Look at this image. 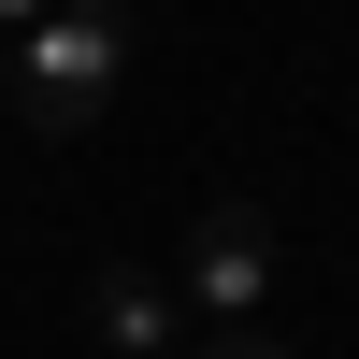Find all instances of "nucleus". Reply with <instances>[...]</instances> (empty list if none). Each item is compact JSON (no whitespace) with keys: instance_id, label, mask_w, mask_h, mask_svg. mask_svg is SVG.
Instances as JSON below:
<instances>
[{"instance_id":"nucleus-1","label":"nucleus","mask_w":359,"mask_h":359,"mask_svg":"<svg viewBox=\"0 0 359 359\" xmlns=\"http://www.w3.org/2000/svg\"><path fill=\"white\" fill-rule=\"evenodd\" d=\"M130 72V0H57L43 29H15V101L29 130H86Z\"/></svg>"},{"instance_id":"nucleus-2","label":"nucleus","mask_w":359,"mask_h":359,"mask_svg":"<svg viewBox=\"0 0 359 359\" xmlns=\"http://www.w3.org/2000/svg\"><path fill=\"white\" fill-rule=\"evenodd\" d=\"M172 302H187V316H216V331H259V302H273V216H259V201H216V216L187 230Z\"/></svg>"},{"instance_id":"nucleus-3","label":"nucleus","mask_w":359,"mask_h":359,"mask_svg":"<svg viewBox=\"0 0 359 359\" xmlns=\"http://www.w3.org/2000/svg\"><path fill=\"white\" fill-rule=\"evenodd\" d=\"M86 331L115 359H187V302H172V273H144V259H101V273H86Z\"/></svg>"},{"instance_id":"nucleus-4","label":"nucleus","mask_w":359,"mask_h":359,"mask_svg":"<svg viewBox=\"0 0 359 359\" xmlns=\"http://www.w3.org/2000/svg\"><path fill=\"white\" fill-rule=\"evenodd\" d=\"M187 359H302V345H287V331H201Z\"/></svg>"},{"instance_id":"nucleus-5","label":"nucleus","mask_w":359,"mask_h":359,"mask_svg":"<svg viewBox=\"0 0 359 359\" xmlns=\"http://www.w3.org/2000/svg\"><path fill=\"white\" fill-rule=\"evenodd\" d=\"M43 15H57V0H0V29H43Z\"/></svg>"}]
</instances>
